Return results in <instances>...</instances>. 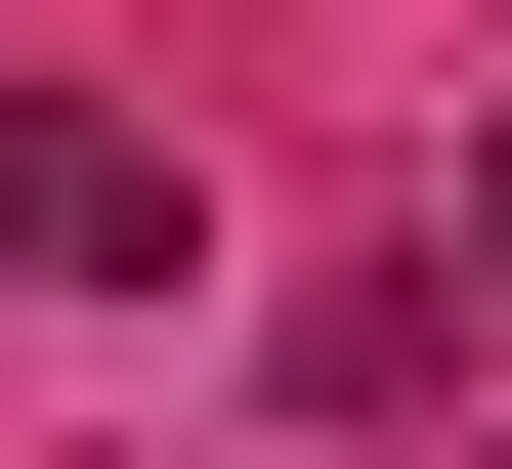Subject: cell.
Listing matches in <instances>:
<instances>
[{
    "label": "cell",
    "instance_id": "obj_1",
    "mask_svg": "<svg viewBox=\"0 0 512 469\" xmlns=\"http://www.w3.org/2000/svg\"><path fill=\"white\" fill-rule=\"evenodd\" d=\"M171 256H214L171 128H128V86H0V299H171Z\"/></svg>",
    "mask_w": 512,
    "mask_h": 469
},
{
    "label": "cell",
    "instance_id": "obj_2",
    "mask_svg": "<svg viewBox=\"0 0 512 469\" xmlns=\"http://www.w3.org/2000/svg\"><path fill=\"white\" fill-rule=\"evenodd\" d=\"M427 299H470V342H512V128H470V256H427Z\"/></svg>",
    "mask_w": 512,
    "mask_h": 469
}]
</instances>
